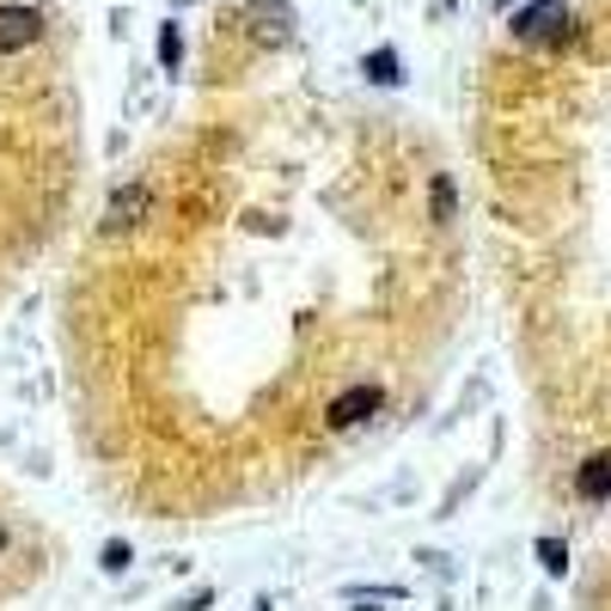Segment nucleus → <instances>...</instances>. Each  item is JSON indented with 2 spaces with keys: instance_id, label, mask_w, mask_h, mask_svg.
Returning <instances> with one entry per match:
<instances>
[{
  "instance_id": "nucleus-10",
  "label": "nucleus",
  "mask_w": 611,
  "mask_h": 611,
  "mask_svg": "<svg viewBox=\"0 0 611 611\" xmlns=\"http://www.w3.org/2000/svg\"><path fill=\"white\" fill-rule=\"evenodd\" d=\"M105 569H110V575L129 569V545H105Z\"/></svg>"
},
{
  "instance_id": "nucleus-6",
  "label": "nucleus",
  "mask_w": 611,
  "mask_h": 611,
  "mask_svg": "<svg viewBox=\"0 0 611 611\" xmlns=\"http://www.w3.org/2000/svg\"><path fill=\"white\" fill-rule=\"evenodd\" d=\"M361 74H367L373 86H398L404 81V62H398V50H373L367 62H361Z\"/></svg>"
},
{
  "instance_id": "nucleus-11",
  "label": "nucleus",
  "mask_w": 611,
  "mask_h": 611,
  "mask_svg": "<svg viewBox=\"0 0 611 611\" xmlns=\"http://www.w3.org/2000/svg\"><path fill=\"white\" fill-rule=\"evenodd\" d=\"M0 550H7V526H0Z\"/></svg>"
},
{
  "instance_id": "nucleus-8",
  "label": "nucleus",
  "mask_w": 611,
  "mask_h": 611,
  "mask_svg": "<svg viewBox=\"0 0 611 611\" xmlns=\"http://www.w3.org/2000/svg\"><path fill=\"white\" fill-rule=\"evenodd\" d=\"M538 562H545L550 575H562V569H569V550H562L557 538H538Z\"/></svg>"
},
{
  "instance_id": "nucleus-2",
  "label": "nucleus",
  "mask_w": 611,
  "mask_h": 611,
  "mask_svg": "<svg viewBox=\"0 0 611 611\" xmlns=\"http://www.w3.org/2000/svg\"><path fill=\"white\" fill-rule=\"evenodd\" d=\"M569 31H575V19H569L562 0H538V7H519L514 13V37L519 43H562Z\"/></svg>"
},
{
  "instance_id": "nucleus-4",
  "label": "nucleus",
  "mask_w": 611,
  "mask_h": 611,
  "mask_svg": "<svg viewBox=\"0 0 611 611\" xmlns=\"http://www.w3.org/2000/svg\"><path fill=\"white\" fill-rule=\"evenodd\" d=\"M379 404H386V392H379V386H349L343 398L324 410V428H355V422H367Z\"/></svg>"
},
{
  "instance_id": "nucleus-1",
  "label": "nucleus",
  "mask_w": 611,
  "mask_h": 611,
  "mask_svg": "<svg viewBox=\"0 0 611 611\" xmlns=\"http://www.w3.org/2000/svg\"><path fill=\"white\" fill-rule=\"evenodd\" d=\"M147 221H153V184H122L105 202V239H129Z\"/></svg>"
},
{
  "instance_id": "nucleus-7",
  "label": "nucleus",
  "mask_w": 611,
  "mask_h": 611,
  "mask_svg": "<svg viewBox=\"0 0 611 611\" xmlns=\"http://www.w3.org/2000/svg\"><path fill=\"white\" fill-rule=\"evenodd\" d=\"M428 214H435L440 226H447L452 214H459V190H452V178H447V172H435V184H428Z\"/></svg>"
},
{
  "instance_id": "nucleus-9",
  "label": "nucleus",
  "mask_w": 611,
  "mask_h": 611,
  "mask_svg": "<svg viewBox=\"0 0 611 611\" xmlns=\"http://www.w3.org/2000/svg\"><path fill=\"white\" fill-rule=\"evenodd\" d=\"M160 62H165V67L184 62V37H178V25H165V31H160Z\"/></svg>"
},
{
  "instance_id": "nucleus-5",
  "label": "nucleus",
  "mask_w": 611,
  "mask_h": 611,
  "mask_svg": "<svg viewBox=\"0 0 611 611\" xmlns=\"http://www.w3.org/2000/svg\"><path fill=\"white\" fill-rule=\"evenodd\" d=\"M575 495H581V502H605L611 495V452H593V459L575 471Z\"/></svg>"
},
{
  "instance_id": "nucleus-3",
  "label": "nucleus",
  "mask_w": 611,
  "mask_h": 611,
  "mask_svg": "<svg viewBox=\"0 0 611 611\" xmlns=\"http://www.w3.org/2000/svg\"><path fill=\"white\" fill-rule=\"evenodd\" d=\"M43 37V13L37 7H0V55H19V50H31V43Z\"/></svg>"
}]
</instances>
